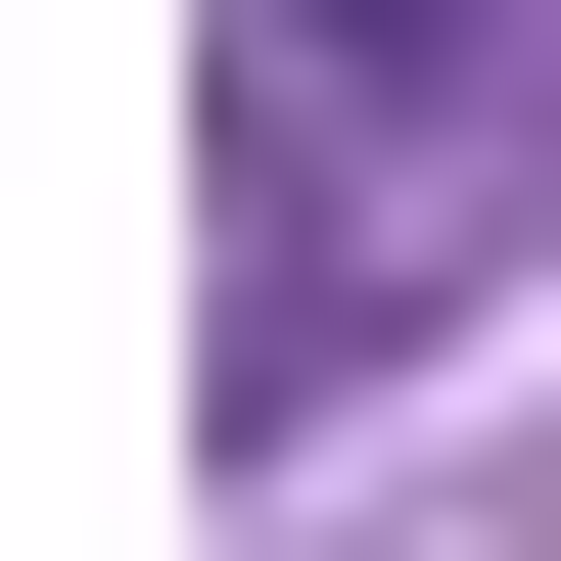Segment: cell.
<instances>
[{
  "mask_svg": "<svg viewBox=\"0 0 561 561\" xmlns=\"http://www.w3.org/2000/svg\"><path fill=\"white\" fill-rule=\"evenodd\" d=\"M328 47H468V0H328Z\"/></svg>",
  "mask_w": 561,
  "mask_h": 561,
  "instance_id": "6da1fadb",
  "label": "cell"
}]
</instances>
